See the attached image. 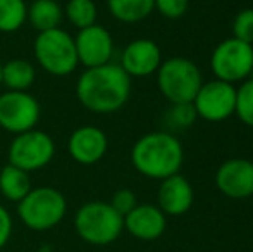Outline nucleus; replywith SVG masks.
<instances>
[{
	"instance_id": "19",
	"label": "nucleus",
	"mask_w": 253,
	"mask_h": 252,
	"mask_svg": "<svg viewBox=\"0 0 253 252\" xmlns=\"http://www.w3.org/2000/svg\"><path fill=\"white\" fill-rule=\"evenodd\" d=\"M31 180L30 173L23 171V169L16 168L12 164H5L0 169V194L10 202H21L30 190Z\"/></svg>"
},
{
	"instance_id": "5",
	"label": "nucleus",
	"mask_w": 253,
	"mask_h": 252,
	"mask_svg": "<svg viewBox=\"0 0 253 252\" xmlns=\"http://www.w3.org/2000/svg\"><path fill=\"white\" fill-rule=\"evenodd\" d=\"M159 90L170 104H190L203 85L200 67L186 57H170L157 69Z\"/></svg>"
},
{
	"instance_id": "30",
	"label": "nucleus",
	"mask_w": 253,
	"mask_h": 252,
	"mask_svg": "<svg viewBox=\"0 0 253 252\" xmlns=\"http://www.w3.org/2000/svg\"><path fill=\"white\" fill-rule=\"evenodd\" d=\"M252 199H253V195H252Z\"/></svg>"
},
{
	"instance_id": "22",
	"label": "nucleus",
	"mask_w": 253,
	"mask_h": 252,
	"mask_svg": "<svg viewBox=\"0 0 253 252\" xmlns=\"http://www.w3.org/2000/svg\"><path fill=\"white\" fill-rule=\"evenodd\" d=\"M28 21L26 0H0V33H14Z\"/></svg>"
},
{
	"instance_id": "27",
	"label": "nucleus",
	"mask_w": 253,
	"mask_h": 252,
	"mask_svg": "<svg viewBox=\"0 0 253 252\" xmlns=\"http://www.w3.org/2000/svg\"><path fill=\"white\" fill-rule=\"evenodd\" d=\"M109 204L112 205V207L124 218L127 212H131L134 207H136L138 201H136V195H134L133 190L121 189V190H117L116 194L112 195V199H110Z\"/></svg>"
},
{
	"instance_id": "12",
	"label": "nucleus",
	"mask_w": 253,
	"mask_h": 252,
	"mask_svg": "<svg viewBox=\"0 0 253 252\" xmlns=\"http://www.w3.org/2000/svg\"><path fill=\"white\" fill-rule=\"evenodd\" d=\"M215 185L229 199H248L253 195V162L243 157L227 159L215 173Z\"/></svg>"
},
{
	"instance_id": "15",
	"label": "nucleus",
	"mask_w": 253,
	"mask_h": 252,
	"mask_svg": "<svg viewBox=\"0 0 253 252\" xmlns=\"http://www.w3.org/2000/svg\"><path fill=\"white\" fill-rule=\"evenodd\" d=\"M193 199V187L179 173L160 182L157 201H159V209L166 216H183L191 209Z\"/></svg>"
},
{
	"instance_id": "24",
	"label": "nucleus",
	"mask_w": 253,
	"mask_h": 252,
	"mask_svg": "<svg viewBox=\"0 0 253 252\" xmlns=\"http://www.w3.org/2000/svg\"><path fill=\"white\" fill-rule=\"evenodd\" d=\"M233 38L253 45V9H243L233 21Z\"/></svg>"
},
{
	"instance_id": "26",
	"label": "nucleus",
	"mask_w": 253,
	"mask_h": 252,
	"mask_svg": "<svg viewBox=\"0 0 253 252\" xmlns=\"http://www.w3.org/2000/svg\"><path fill=\"white\" fill-rule=\"evenodd\" d=\"M155 9L167 19H179L186 14L190 0H153Z\"/></svg>"
},
{
	"instance_id": "8",
	"label": "nucleus",
	"mask_w": 253,
	"mask_h": 252,
	"mask_svg": "<svg viewBox=\"0 0 253 252\" xmlns=\"http://www.w3.org/2000/svg\"><path fill=\"white\" fill-rule=\"evenodd\" d=\"M53 155H55V144L52 137L35 128L14 137L9 145L7 157L9 164L26 173H33L50 164Z\"/></svg>"
},
{
	"instance_id": "6",
	"label": "nucleus",
	"mask_w": 253,
	"mask_h": 252,
	"mask_svg": "<svg viewBox=\"0 0 253 252\" xmlns=\"http://www.w3.org/2000/svg\"><path fill=\"white\" fill-rule=\"evenodd\" d=\"M35 57L40 67L52 76H67L78 67V54L74 37H71L66 30L42 31L35 38Z\"/></svg>"
},
{
	"instance_id": "7",
	"label": "nucleus",
	"mask_w": 253,
	"mask_h": 252,
	"mask_svg": "<svg viewBox=\"0 0 253 252\" xmlns=\"http://www.w3.org/2000/svg\"><path fill=\"white\" fill-rule=\"evenodd\" d=\"M210 69L215 80L231 85L248 80L253 73V45L236 38H226L213 49Z\"/></svg>"
},
{
	"instance_id": "2",
	"label": "nucleus",
	"mask_w": 253,
	"mask_h": 252,
	"mask_svg": "<svg viewBox=\"0 0 253 252\" xmlns=\"http://www.w3.org/2000/svg\"><path fill=\"white\" fill-rule=\"evenodd\" d=\"M184 151L181 142L167 131H152L136 140L131 162L140 175L150 180H166L177 175L183 166Z\"/></svg>"
},
{
	"instance_id": "23",
	"label": "nucleus",
	"mask_w": 253,
	"mask_h": 252,
	"mask_svg": "<svg viewBox=\"0 0 253 252\" xmlns=\"http://www.w3.org/2000/svg\"><path fill=\"white\" fill-rule=\"evenodd\" d=\"M234 114L243 125L253 128V78L241 81L240 88H236Z\"/></svg>"
},
{
	"instance_id": "28",
	"label": "nucleus",
	"mask_w": 253,
	"mask_h": 252,
	"mask_svg": "<svg viewBox=\"0 0 253 252\" xmlns=\"http://www.w3.org/2000/svg\"><path fill=\"white\" fill-rule=\"evenodd\" d=\"M12 235V216L3 205H0V249L7 246Z\"/></svg>"
},
{
	"instance_id": "29",
	"label": "nucleus",
	"mask_w": 253,
	"mask_h": 252,
	"mask_svg": "<svg viewBox=\"0 0 253 252\" xmlns=\"http://www.w3.org/2000/svg\"><path fill=\"white\" fill-rule=\"evenodd\" d=\"M0 87H2V62H0Z\"/></svg>"
},
{
	"instance_id": "16",
	"label": "nucleus",
	"mask_w": 253,
	"mask_h": 252,
	"mask_svg": "<svg viewBox=\"0 0 253 252\" xmlns=\"http://www.w3.org/2000/svg\"><path fill=\"white\" fill-rule=\"evenodd\" d=\"M166 214L153 204H138L124 216V230L138 240H155L166 232Z\"/></svg>"
},
{
	"instance_id": "13",
	"label": "nucleus",
	"mask_w": 253,
	"mask_h": 252,
	"mask_svg": "<svg viewBox=\"0 0 253 252\" xmlns=\"http://www.w3.org/2000/svg\"><path fill=\"white\" fill-rule=\"evenodd\" d=\"M162 64V50L150 38H136L121 54L119 66L129 78H145L157 73Z\"/></svg>"
},
{
	"instance_id": "9",
	"label": "nucleus",
	"mask_w": 253,
	"mask_h": 252,
	"mask_svg": "<svg viewBox=\"0 0 253 252\" xmlns=\"http://www.w3.org/2000/svg\"><path fill=\"white\" fill-rule=\"evenodd\" d=\"M40 102L30 92L7 90L0 95V128L12 135L35 130L40 121Z\"/></svg>"
},
{
	"instance_id": "20",
	"label": "nucleus",
	"mask_w": 253,
	"mask_h": 252,
	"mask_svg": "<svg viewBox=\"0 0 253 252\" xmlns=\"http://www.w3.org/2000/svg\"><path fill=\"white\" fill-rule=\"evenodd\" d=\"M107 7L117 21L133 24L147 19L155 9V3L153 0H107Z\"/></svg>"
},
{
	"instance_id": "25",
	"label": "nucleus",
	"mask_w": 253,
	"mask_h": 252,
	"mask_svg": "<svg viewBox=\"0 0 253 252\" xmlns=\"http://www.w3.org/2000/svg\"><path fill=\"white\" fill-rule=\"evenodd\" d=\"M198 119L193 104H172L167 112V121L174 128H188Z\"/></svg>"
},
{
	"instance_id": "1",
	"label": "nucleus",
	"mask_w": 253,
	"mask_h": 252,
	"mask_svg": "<svg viewBox=\"0 0 253 252\" xmlns=\"http://www.w3.org/2000/svg\"><path fill=\"white\" fill-rule=\"evenodd\" d=\"M131 95V78L119 64H103L83 71L76 83V97L95 114H112L126 105Z\"/></svg>"
},
{
	"instance_id": "14",
	"label": "nucleus",
	"mask_w": 253,
	"mask_h": 252,
	"mask_svg": "<svg viewBox=\"0 0 253 252\" xmlns=\"http://www.w3.org/2000/svg\"><path fill=\"white\" fill-rule=\"evenodd\" d=\"M109 149L105 131L98 126H81L74 130L67 142L69 155L83 166H91L102 161Z\"/></svg>"
},
{
	"instance_id": "10",
	"label": "nucleus",
	"mask_w": 253,
	"mask_h": 252,
	"mask_svg": "<svg viewBox=\"0 0 253 252\" xmlns=\"http://www.w3.org/2000/svg\"><path fill=\"white\" fill-rule=\"evenodd\" d=\"M191 104L198 118L209 123H220L234 114L236 87L220 80L207 81L200 87Z\"/></svg>"
},
{
	"instance_id": "21",
	"label": "nucleus",
	"mask_w": 253,
	"mask_h": 252,
	"mask_svg": "<svg viewBox=\"0 0 253 252\" xmlns=\"http://www.w3.org/2000/svg\"><path fill=\"white\" fill-rule=\"evenodd\" d=\"M64 17L78 31L97 24L98 10L93 0H69L64 7Z\"/></svg>"
},
{
	"instance_id": "18",
	"label": "nucleus",
	"mask_w": 253,
	"mask_h": 252,
	"mask_svg": "<svg viewBox=\"0 0 253 252\" xmlns=\"http://www.w3.org/2000/svg\"><path fill=\"white\" fill-rule=\"evenodd\" d=\"M37 80V69L30 61L10 59L2 64V85L12 92H28Z\"/></svg>"
},
{
	"instance_id": "17",
	"label": "nucleus",
	"mask_w": 253,
	"mask_h": 252,
	"mask_svg": "<svg viewBox=\"0 0 253 252\" xmlns=\"http://www.w3.org/2000/svg\"><path fill=\"white\" fill-rule=\"evenodd\" d=\"M62 19L64 9L57 0H33L28 7V21L38 33L60 28Z\"/></svg>"
},
{
	"instance_id": "4",
	"label": "nucleus",
	"mask_w": 253,
	"mask_h": 252,
	"mask_svg": "<svg viewBox=\"0 0 253 252\" xmlns=\"http://www.w3.org/2000/svg\"><path fill=\"white\" fill-rule=\"evenodd\" d=\"M66 212V197L53 187L31 189L23 201L17 202V216L21 223L33 232H47L55 228L64 219Z\"/></svg>"
},
{
	"instance_id": "3",
	"label": "nucleus",
	"mask_w": 253,
	"mask_h": 252,
	"mask_svg": "<svg viewBox=\"0 0 253 252\" xmlns=\"http://www.w3.org/2000/svg\"><path fill=\"white\" fill-rule=\"evenodd\" d=\"M74 228L81 240L102 247L119 239L124 230V218L109 202L91 201L76 211Z\"/></svg>"
},
{
	"instance_id": "11",
	"label": "nucleus",
	"mask_w": 253,
	"mask_h": 252,
	"mask_svg": "<svg viewBox=\"0 0 253 252\" xmlns=\"http://www.w3.org/2000/svg\"><path fill=\"white\" fill-rule=\"evenodd\" d=\"M78 62L84 67H98L109 64L114 54V38L107 28L93 24L80 30L74 37Z\"/></svg>"
}]
</instances>
